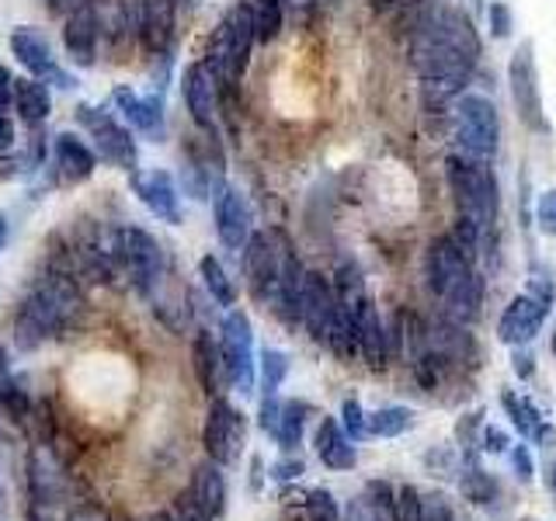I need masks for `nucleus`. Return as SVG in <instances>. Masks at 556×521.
<instances>
[{
    "mask_svg": "<svg viewBox=\"0 0 556 521\" xmlns=\"http://www.w3.org/2000/svg\"><path fill=\"white\" fill-rule=\"evenodd\" d=\"M480 60V35L473 17L459 8H442L421 22L410 42V66L425 84V101L445 104L456 98Z\"/></svg>",
    "mask_w": 556,
    "mask_h": 521,
    "instance_id": "1",
    "label": "nucleus"
},
{
    "mask_svg": "<svg viewBox=\"0 0 556 521\" xmlns=\"http://www.w3.org/2000/svg\"><path fill=\"white\" fill-rule=\"evenodd\" d=\"M84 317V292L77 275L70 271L60 257H49V268L35 282L14 313V347L17 352H35L46 341L74 334Z\"/></svg>",
    "mask_w": 556,
    "mask_h": 521,
    "instance_id": "2",
    "label": "nucleus"
},
{
    "mask_svg": "<svg viewBox=\"0 0 556 521\" xmlns=\"http://www.w3.org/2000/svg\"><path fill=\"white\" fill-rule=\"evenodd\" d=\"M445 178H448V191L452 202H456V213L463 219H469L477 230H491L497 219V178L494 170L486 167V161H473V156H448L445 164Z\"/></svg>",
    "mask_w": 556,
    "mask_h": 521,
    "instance_id": "3",
    "label": "nucleus"
},
{
    "mask_svg": "<svg viewBox=\"0 0 556 521\" xmlns=\"http://www.w3.org/2000/svg\"><path fill=\"white\" fill-rule=\"evenodd\" d=\"M254 25L248 11H243V4L230 8L219 25L213 31V39H208V52H205V66L213 69L216 84H237L243 77V69H248L251 63V49H254Z\"/></svg>",
    "mask_w": 556,
    "mask_h": 521,
    "instance_id": "4",
    "label": "nucleus"
},
{
    "mask_svg": "<svg viewBox=\"0 0 556 521\" xmlns=\"http://www.w3.org/2000/svg\"><path fill=\"white\" fill-rule=\"evenodd\" d=\"M456 139L459 150L473 161H494L501 143V118L491 98L466 94L456 104Z\"/></svg>",
    "mask_w": 556,
    "mask_h": 521,
    "instance_id": "5",
    "label": "nucleus"
},
{
    "mask_svg": "<svg viewBox=\"0 0 556 521\" xmlns=\"http://www.w3.org/2000/svg\"><path fill=\"white\" fill-rule=\"evenodd\" d=\"M122 257H126V278L129 285L153 300V292L167 282V257L161 240L153 233L139 230V226H122Z\"/></svg>",
    "mask_w": 556,
    "mask_h": 521,
    "instance_id": "6",
    "label": "nucleus"
},
{
    "mask_svg": "<svg viewBox=\"0 0 556 521\" xmlns=\"http://www.w3.org/2000/svg\"><path fill=\"white\" fill-rule=\"evenodd\" d=\"M28 518L31 521H70V491L46 452H28Z\"/></svg>",
    "mask_w": 556,
    "mask_h": 521,
    "instance_id": "7",
    "label": "nucleus"
},
{
    "mask_svg": "<svg viewBox=\"0 0 556 521\" xmlns=\"http://www.w3.org/2000/svg\"><path fill=\"white\" fill-rule=\"evenodd\" d=\"M219 352H223V369H226V382L233 390H240L243 396L254 393V372H257V361H254V330L248 313L230 309L223 317L219 327Z\"/></svg>",
    "mask_w": 556,
    "mask_h": 521,
    "instance_id": "8",
    "label": "nucleus"
},
{
    "mask_svg": "<svg viewBox=\"0 0 556 521\" xmlns=\"http://www.w3.org/2000/svg\"><path fill=\"white\" fill-rule=\"evenodd\" d=\"M77 122L87 129V136L94 139V150L101 161H109L112 167L122 170H136L139 167V150L136 139L126 126H118V118L104 109H91V104H80L77 109Z\"/></svg>",
    "mask_w": 556,
    "mask_h": 521,
    "instance_id": "9",
    "label": "nucleus"
},
{
    "mask_svg": "<svg viewBox=\"0 0 556 521\" xmlns=\"http://www.w3.org/2000/svg\"><path fill=\"white\" fill-rule=\"evenodd\" d=\"M508 84H511V101L518 109V118L526 122L532 132H549V122L543 112V94H539V74H535V56L532 42H521L518 52L508 63Z\"/></svg>",
    "mask_w": 556,
    "mask_h": 521,
    "instance_id": "10",
    "label": "nucleus"
},
{
    "mask_svg": "<svg viewBox=\"0 0 556 521\" xmlns=\"http://www.w3.org/2000/svg\"><path fill=\"white\" fill-rule=\"evenodd\" d=\"M202 442H205V456L213 462H219V466L237 462L240 448H243V414L226 396L208 399Z\"/></svg>",
    "mask_w": 556,
    "mask_h": 521,
    "instance_id": "11",
    "label": "nucleus"
},
{
    "mask_svg": "<svg viewBox=\"0 0 556 521\" xmlns=\"http://www.w3.org/2000/svg\"><path fill=\"white\" fill-rule=\"evenodd\" d=\"M473 260H469L456 243H452V237H439L428 243V254H425V278H428V289L431 295H439V300H445V295L463 285L469 275H473Z\"/></svg>",
    "mask_w": 556,
    "mask_h": 521,
    "instance_id": "12",
    "label": "nucleus"
},
{
    "mask_svg": "<svg viewBox=\"0 0 556 521\" xmlns=\"http://www.w3.org/2000/svg\"><path fill=\"white\" fill-rule=\"evenodd\" d=\"M334 320H338L334 285H330L324 275L306 271V278H303V303H300V323L306 327L309 341L327 344L330 330H334Z\"/></svg>",
    "mask_w": 556,
    "mask_h": 521,
    "instance_id": "13",
    "label": "nucleus"
},
{
    "mask_svg": "<svg viewBox=\"0 0 556 521\" xmlns=\"http://www.w3.org/2000/svg\"><path fill=\"white\" fill-rule=\"evenodd\" d=\"M178 0H136V35L150 56H164L174 46Z\"/></svg>",
    "mask_w": 556,
    "mask_h": 521,
    "instance_id": "14",
    "label": "nucleus"
},
{
    "mask_svg": "<svg viewBox=\"0 0 556 521\" xmlns=\"http://www.w3.org/2000/svg\"><path fill=\"white\" fill-rule=\"evenodd\" d=\"M546 313H549V303L539 300V295H532V292L515 295V300L504 306L501 320H497V338L504 344H511V347H526L539 334Z\"/></svg>",
    "mask_w": 556,
    "mask_h": 521,
    "instance_id": "15",
    "label": "nucleus"
},
{
    "mask_svg": "<svg viewBox=\"0 0 556 521\" xmlns=\"http://www.w3.org/2000/svg\"><path fill=\"white\" fill-rule=\"evenodd\" d=\"M213 216H216V233L226 251H243V243L251 240V205L240 195L233 185H219L216 188V202H213Z\"/></svg>",
    "mask_w": 556,
    "mask_h": 521,
    "instance_id": "16",
    "label": "nucleus"
},
{
    "mask_svg": "<svg viewBox=\"0 0 556 521\" xmlns=\"http://www.w3.org/2000/svg\"><path fill=\"white\" fill-rule=\"evenodd\" d=\"M132 191L136 199L143 202L156 219H164L170 226H181V195L178 185L167 170H132Z\"/></svg>",
    "mask_w": 556,
    "mask_h": 521,
    "instance_id": "17",
    "label": "nucleus"
},
{
    "mask_svg": "<svg viewBox=\"0 0 556 521\" xmlns=\"http://www.w3.org/2000/svg\"><path fill=\"white\" fill-rule=\"evenodd\" d=\"M181 94H185V109H188L191 122H195L199 129L213 132V122H216V77H213V69L205 66V60L185 66Z\"/></svg>",
    "mask_w": 556,
    "mask_h": 521,
    "instance_id": "18",
    "label": "nucleus"
},
{
    "mask_svg": "<svg viewBox=\"0 0 556 521\" xmlns=\"http://www.w3.org/2000/svg\"><path fill=\"white\" fill-rule=\"evenodd\" d=\"M98 35H101L98 8L91 4V0H80V4L66 14V25H63L66 56L74 60L77 66H91L94 52H98Z\"/></svg>",
    "mask_w": 556,
    "mask_h": 521,
    "instance_id": "19",
    "label": "nucleus"
},
{
    "mask_svg": "<svg viewBox=\"0 0 556 521\" xmlns=\"http://www.w3.org/2000/svg\"><path fill=\"white\" fill-rule=\"evenodd\" d=\"M355 330H358V355L365 358V365H369V369H387L393 341H390V330L382 323L379 309L369 295H365L355 309Z\"/></svg>",
    "mask_w": 556,
    "mask_h": 521,
    "instance_id": "20",
    "label": "nucleus"
},
{
    "mask_svg": "<svg viewBox=\"0 0 556 521\" xmlns=\"http://www.w3.org/2000/svg\"><path fill=\"white\" fill-rule=\"evenodd\" d=\"M0 410H4L8 421L17 424V428H28L31 414H35V396L28 390L25 376H17L11 369L8 344H0Z\"/></svg>",
    "mask_w": 556,
    "mask_h": 521,
    "instance_id": "21",
    "label": "nucleus"
},
{
    "mask_svg": "<svg viewBox=\"0 0 556 521\" xmlns=\"http://www.w3.org/2000/svg\"><path fill=\"white\" fill-rule=\"evenodd\" d=\"M52 164H56V174H60L63 185H80L94 174L98 156L80 136L60 132L56 139H52Z\"/></svg>",
    "mask_w": 556,
    "mask_h": 521,
    "instance_id": "22",
    "label": "nucleus"
},
{
    "mask_svg": "<svg viewBox=\"0 0 556 521\" xmlns=\"http://www.w3.org/2000/svg\"><path fill=\"white\" fill-rule=\"evenodd\" d=\"M112 101H115V109L126 115L132 129L150 136L153 143H161L164 139V101L161 98H139L129 91V87H115Z\"/></svg>",
    "mask_w": 556,
    "mask_h": 521,
    "instance_id": "23",
    "label": "nucleus"
},
{
    "mask_svg": "<svg viewBox=\"0 0 556 521\" xmlns=\"http://www.w3.org/2000/svg\"><path fill=\"white\" fill-rule=\"evenodd\" d=\"M341 521H396V494L390 483L372 480L352 497Z\"/></svg>",
    "mask_w": 556,
    "mask_h": 521,
    "instance_id": "24",
    "label": "nucleus"
},
{
    "mask_svg": "<svg viewBox=\"0 0 556 521\" xmlns=\"http://www.w3.org/2000/svg\"><path fill=\"white\" fill-rule=\"evenodd\" d=\"M501 407H504V414L511 417V424L518 428L521 439H532V442H539L543 448L553 445V428L546 424V417L539 414V407L532 404L529 396H521L515 390H504L501 393Z\"/></svg>",
    "mask_w": 556,
    "mask_h": 521,
    "instance_id": "25",
    "label": "nucleus"
},
{
    "mask_svg": "<svg viewBox=\"0 0 556 521\" xmlns=\"http://www.w3.org/2000/svg\"><path fill=\"white\" fill-rule=\"evenodd\" d=\"M191 361H195V376H199L202 393L208 399L219 396L223 382H226V369H223L219 341L208 334V330H199V334H195V344H191Z\"/></svg>",
    "mask_w": 556,
    "mask_h": 521,
    "instance_id": "26",
    "label": "nucleus"
},
{
    "mask_svg": "<svg viewBox=\"0 0 556 521\" xmlns=\"http://www.w3.org/2000/svg\"><path fill=\"white\" fill-rule=\"evenodd\" d=\"M313 448H317V456L327 469H352L358 462V452H355L352 439H348L344 428L334 421V417H324L320 421Z\"/></svg>",
    "mask_w": 556,
    "mask_h": 521,
    "instance_id": "27",
    "label": "nucleus"
},
{
    "mask_svg": "<svg viewBox=\"0 0 556 521\" xmlns=\"http://www.w3.org/2000/svg\"><path fill=\"white\" fill-rule=\"evenodd\" d=\"M11 52L17 56V63H22L31 77H52V69H56V60H52V49L46 42L42 31L35 28H17L11 35Z\"/></svg>",
    "mask_w": 556,
    "mask_h": 521,
    "instance_id": "28",
    "label": "nucleus"
},
{
    "mask_svg": "<svg viewBox=\"0 0 556 521\" xmlns=\"http://www.w3.org/2000/svg\"><path fill=\"white\" fill-rule=\"evenodd\" d=\"M188 491L208 514L223 518V511H226V480H223V466L219 462H213V459L199 462L195 473H191Z\"/></svg>",
    "mask_w": 556,
    "mask_h": 521,
    "instance_id": "29",
    "label": "nucleus"
},
{
    "mask_svg": "<svg viewBox=\"0 0 556 521\" xmlns=\"http://www.w3.org/2000/svg\"><path fill=\"white\" fill-rule=\"evenodd\" d=\"M442 303H445V317H448V323H459V327L473 323V320L480 317V306H483V278L473 271L463 285L452 289Z\"/></svg>",
    "mask_w": 556,
    "mask_h": 521,
    "instance_id": "30",
    "label": "nucleus"
},
{
    "mask_svg": "<svg viewBox=\"0 0 556 521\" xmlns=\"http://www.w3.org/2000/svg\"><path fill=\"white\" fill-rule=\"evenodd\" d=\"M14 109L17 115H22V122H28V126H42V122L49 118V87L39 80V77H28V80H17L14 84Z\"/></svg>",
    "mask_w": 556,
    "mask_h": 521,
    "instance_id": "31",
    "label": "nucleus"
},
{
    "mask_svg": "<svg viewBox=\"0 0 556 521\" xmlns=\"http://www.w3.org/2000/svg\"><path fill=\"white\" fill-rule=\"evenodd\" d=\"M240 4H243V11H248L251 25H254V39L261 46H268L282 35V25H286L282 0H240Z\"/></svg>",
    "mask_w": 556,
    "mask_h": 521,
    "instance_id": "32",
    "label": "nucleus"
},
{
    "mask_svg": "<svg viewBox=\"0 0 556 521\" xmlns=\"http://www.w3.org/2000/svg\"><path fill=\"white\" fill-rule=\"evenodd\" d=\"M306 417H309V404H303V399H286V404L278 407V421L271 428V439L278 442V448L292 452L303 442Z\"/></svg>",
    "mask_w": 556,
    "mask_h": 521,
    "instance_id": "33",
    "label": "nucleus"
},
{
    "mask_svg": "<svg viewBox=\"0 0 556 521\" xmlns=\"http://www.w3.org/2000/svg\"><path fill=\"white\" fill-rule=\"evenodd\" d=\"M199 275H202V285L208 289V295L219 303V306H226L230 309L233 303H237V285H233V278L226 275V268L219 265V260L213 257V254H205L202 260H199Z\"/></svg>",
    "mask_w": 556,
    "mask_h": 521,
    "instance_id": "34",
    "label": "nucleus"
},
{
    "mask_svg": "<svg viewBox=\"0 0 556 521\" xmlns=\"http://www.w3.org/2000/svg\"><path fill=\"white\" fill-rule=\"evenodd\" d=\"M414 424V414L407 407H382L376 414H369V434L376 439H396Z\"/></svg>",
    "mask_w": 556,
    "mask_h": 521,
    "instance_id": "35",
    "label": "nucleus"
},
{
    "mask_svg": "<svg viewBox=\"0 0 556 521\" xmlns=\"http://www.w3.org/2000/svg\"><path fill=\"white\" fill-rule=\"evenodd\" d=\"M261 393L265 396H275L278 393V386L286 382V376H289V355H282V352H275V347H265L261 352Z\"/></svg>",
    "mask_w": 556,
    "mask_h": 521,
    "instance_id": "36",
    "label": "nucleus"
},
{
    "mask_svg": "<svg viewBox=\"0 0 556 521\" xmlns=\"http://www.w3.org/2000/svg\"><path fill=\"white\" fill-rule=\"evenodd\" d=\"M459 483H463V494H466L469 500H473V504H491V497L497 494L494 480L486 476L480 466H469Z\"/></svg>",
    "mask_w": 556,
    "mask_h": 521,
    "instance_id": "37",
    "label": "nucleus"
},
{
    "mask_svg": "<svg viewBox=\"0 0 556 521\" xmlns=\"http://www.w3.org/2000/svg\"><path fill=\"white\" fill-rule=\"evenodd\" d=\"M341 428L344 434L352 442H362V439H369V414L362 410V404L352 396V399H344L341 404Z\"/></svg>",
    "mask_w": 556,
    "mask_h": 521,
    "instance_id": "38",
    "label": "nucleus"
},
{
    "mask_svg": "<svg viewBox=\"0 0 556 521\" xmlns=\"http://www.w3.org/2000/svg\"><path fill=\"white\" fill-rule=\"evenodd\" d=\"M306 521H341L334 494H330V491H309L306 494Z\"/></svg>",
    "mask_w": 556,
    "mask_h": 521,
    "instance_id": "39",
    "label": "nucleus"
},
{
    "mask_svg": "<svg viewBox=\"0 0 556 521\" xmlns=\"http://www.w3.org/2000/svg\"><path fill=\"white\" fill-rule=\"evenodd\" d=\"M425 514V497L417 486H400L396 491V521H421Z\"/></svg>",
    "mask_w": 556,
    "mask_h": 521,
    "instance_id": "40",
    "label": "nucleus"
},
{
    "mask_svg": "<svg viewBox=\"0 0 556 521\" xmlns=\"http://www.w3.org/2000/svg\"><path fill=\"white\" fill-rule=\"evenodd\" d=\"M170 518H174V521H216L195 497H191V491H181L178 497H174V504H170Z\"/></svg>",
    "mask_w": 556,
    "mask_h": 521,
    "instance_id": "41",
    "label": "nucleus"
},
{
    "mask_svg": "<svg viewBox=\"0 0 556 521\" xmlns=\"http://www.w3.org/2000/svg\"><path fill=\"white\" fill-rule=\"evenodd\" d=\"M535 219H539V230L556 237V188H549V191H543V195H539Z\"/></svg>",
    "mask_w": 556,
    "mask_h": 521,
    "instance_id": "42",
    "label": "nucleus"
},
{
    "mask_svg": "<svg viewBox=\"0 0 556 521\" xmlns=\"http://www.w3.org/2000/svg\"><path fill=\"white\" fill-rule=\"evenodd\" d=\"M508 456H511V469H515L518 483H532L535 466H532L529 448H526V445H511V448H508Z\"/></svg>",
    "mask_w": 556,
    "mask_h": 521,
    "instance_id": "43",
    "label": "nucleus"
},
{
    "mask_svg": "<svg viewBox=\"0 0 556 521\" xmlns=\"http://www.w3.org/2000/svg\"><path fill=\"white\" fill-rule=\"evenodd\" d=\"M491 31H494V39H508L511 35V8L508 4H501V0H494L491 4Z\"/></svg>",
    "mask_w": 556,
    "mask_h": 521,
    "instance_id": "44",
    "label": "nucleus"
},
{
    "mask_svg": "<svg viewBox=\"0 0 556 521\" xmlns=\"http://www.w3.org/2000/svg\"><path fill=\"white\" fill-rule=\"evenodd\" d=\"M421 521H456V514H452V504L442 494H431V497H425Z\"/></svg>",
    "mask_w": 556,
    "mask_h": 521,
    "instance_id": "45",
    "label": "nucleus"
},
{
    "mask_svg": "<svg viewBox=\"0 0 556 521\" xmlns=\"http://www.w3.org/2000/svg\"><path fill=\"white\" fill-rule=\"evenodd\" d=\"M306 473V466H303V459H282V462H275L271 466V480H278V483H292V480H300Z\"/></svg>",
    "mask_w": 556,
    "mask_h": 521,
    "instance_id": "46",
    "label": "nucleus"
},
{
    "mask_svg": "<svg viewBox=\"0 0 556 521\" xmlns=\"http://www.w3.org/2000/svg\"><path fill=\"white\" fill-rule=\"evenodd\" d=\"M508 434H504L501 428H483V452H494V456H501V452H508Z\"/></svg>",
    "mask_w": 556,
    "mask_h": 521,
    "instance_id": "47",
    "label": "nucleus"
},
{
    "mask_svg": "<svg viewBox=\"0 0 556 521\" xmlns=\"http://www.w3.org/2000/svg\"><path fill=\"white\" fill-rule=\"evenodd\" d=\"M286 14H292L295 22H309L313 17V8H317V0H282Z\"/></svg>",
    "mask_w": 556,
    "mask_h": 521,
    "instance_id": "48",
    "label": "nucleus"
},
{
    "mask_svg": "<svg viewBox=\"0 0 556 521\" xmlns=\"http://www.w3.org/2000/svg\"><path fill=\"white\" fill-rule=\"evenodd\" d=\"M14 77H11V69L0 63V109H8V104H14Z\"/></svg>",
    "mask_w": 556,
    "mask_h": 521,
    "instance_id": "49",
    "label": "nucleus"
},
{
    "mask_svg": "<svg viewBox=\"0 0 556 521\" xmlns=\"http://www.w3.org/2000/svg\"><path fill=\"white\" fill-rule=\"evenodd\" d=\"M11 147H14V122L0 109V153H8Z\"/></svg>",
    "mask_w": 556,
    "mask_h": 521,
    "instance_id": "50",
    "label": "nucleus"
},
{
    "mask_svg": "<svg viewBox=\"0 0 556 521\" xmlns=\"http://www.w3.org/2000/svg\"><path fill=\"white\" fill-rule=\"evenodd\" d=\"M511 365H515V372L526 379V376H532V355L526 352V347H515V358H511Z\"/></svg>",
    "mask_w": 556,
    "mask_h": 521,
    "instance_id": "51",
    "label": "nucleus"
},
{
    "mask_svg": "<svg viewBox=\"0 0 556 521\" xmlns=\"http://www.w3.org/2000/svg\"><path fill=\"white\" fill-rule=\"evenodd\" d=\"M261 483H265V462H261V456L251 459V491H261Z\"/></svg>",
    "mask_w": 556,
    "mask_h": 521,
    "instance_id": "52",
    "label": "nucleus"
},
{
    "mask_svg": "<svg viewBox=\"0 0 556 521\" xmlns=\"http://www.w3.org/2000/svg\"><path fill=\"white\" fill-rule=\"evenodd\" d=\"M77 4H80V0H49V8L56 11V14H63V11L70 14V11H74Z\"/></svg>",
    "mask_w": 556,
    "mask_h": 521,
    "instance_id": "53",
    "label": "nucleus"
},
{
    "mask_svg": "<svg viewBox=\"0 0 556 521\" xmlns=\"http://www.w3.org/2000/svg\"><path fill=\"white\" fill-rule=\"evenodd\" d=\"M8 237H11V219H8V213H0V251H4Z\"/></svg>",
    "mask_w": 556,
    "mask_h": 521,
    "instance_id": "54",
    "label": "nucleus"
},
{
    "mask_svg": "<svg viewBox=\"0 0 556 521\" xmlns=\"http://www.w3.org/2000/svg\"><path fill=\"white\" fill-rule=\"evenodd\" d=\"M139 521H174V518H170V511H153V514L139 518Z\"/></svg>",
    "mask_w": 556,
    "mask_h": 521,
    "instance_id": "55",
    "label": "nucleus"
},
{
    "mask_svg": "<svg viewBox=\"0 0 556 521\" xmlns=\"http://www.w3.org/2000/svg\"><path fill=\"white\" fill-rule=\"evenodd\" d=\"M0 514H4V486H0Z\"/></svg>",
    "mask_w": 556,
    "mask_h": 521,
    "instance_id": "56",
    "label": "nucleus"
},
{
    "mask_svg": "<svg viewBox=\"0 0 556 521\" xmlns=\"http://www.w3.org/2000/svg\"><path fill=\"white\" fill-rule=\"evenodd\" d=\"M553 358H556V327H553Z\"/></svg>",
    "mask_w": 556,
    "mask_h": 521,
    "instance_id": "57",
    "label": "nucleus"
},
{
    "mask_svg": "<svg viewBox=\"0 0 556 521\" xmlns=\"http://www.w3.org/2000/svg\"><path fill=\"white\" fill-rule=\"evenodd\" d=\"M553 500H556V469H553Z\"/></svg>",
    "mask_w": 556,
    "mask_h": 521,
    "instance_id": "58",
    "label": "nucleus"
},
{
    "mask_svg": "<svg viewBox=\"0 0 556 521\" xmlns=\"http://www.w3.org/2000/svg\"><path fill=\"white\" fill-rule=\"evenodd\" d=\"M185 4H191V0H185Z\"/></svg>",
    "mask_w": 556,
    "mask_h": 521,
    "instance_id": "59",
    "label": "nucleus"
}]
</instances>
